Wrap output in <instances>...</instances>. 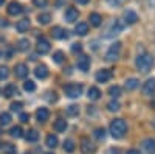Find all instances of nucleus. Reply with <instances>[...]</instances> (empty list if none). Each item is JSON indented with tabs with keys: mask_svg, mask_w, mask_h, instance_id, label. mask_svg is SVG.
Wrapping results in <instances>:
<instances>
[{
	"mask_svg": "<svg viewBox=\"0 0 155 154\" xmlns=\"http://www.w3.org/2000/svg\"><path fill=\"white\" fill-rule=\"evenodd\" d=\"M127 132V125L123 118H115L110 123V134L115 139H123Z\"/></svg>",
	"mask_w": 155,
	"mask_h": 154,
	"instance_id": "nucleus-1",
	"label": "nucleus"
},
{
	"mask_svg": "<svg viewBox=\"0 0 155 154\" xmlns=\"http://www.w3.org/2000/svg\"><path fill=\"white\" fill-rule=\"evenodd\" d=\"M135 66H137V69L141 73H147L150 70V67H152V58H150V55H147V53L138 55L137 61H135Z\"/></svg>",
	"mask_w": 155,
	"mask_h": 154,
	"instance_id": "nucleus-2",
	"label": "nucleus"
},
{
	"mask_svg": "<svg viewBox=\"0 0 155 154\" xmlns=\"http://www.w3.org/2000/svg\"><path fill=\"white\" fill-rule=\"evenodd\" d=\"M64 94L68 98H78L82 95V84H67L64 86Z\"/></svg>",
	"mask_w": 155,
	"mask_h": 154,
	"instance_id": "nucleus-3",
	"label": "nucleus"
},
{
	"mask_svg": "<svg viewBox=\"0 0 155 154\" xmlns=\"http://www.w3.org/2000/svg\"><path fill=\"white\" fill-rule=\"evenodd\" d=\"M124 22H121V20H113L112 23H110V27L107 28V31H106V37H115V36H118L121 31H123V28H124Z\"/></svg>",
	"mask_w": 155,
	"mask_h": 154,
	"instance_id": "nucleus-4",
	"label": "nucleus"
},
{
	"mask_svg": "<svg viewBox=\"0 0 155 154\" xmlns=\"http://www.w3.org/2000/svg\"><path fill=\"white\" fill-rule=\"evenodd\" d=\"M120 53H121V42H115L110 45V48L107 50V53H106V59L109 62H113L120 58Z\"/></svg>",
	"mask_w": 155,
	"mask_h": 154,
	"instance_id": "nucleus-5",
	"label": "nucleus"
},
{
	"mask_svg": "<svg viewBox=\"0 0 155 154\" xmlns=\"http://www.w3.org/2000/svg\"><path fill=\"white\" fill-rule=\"evenodd\" d=\"M79 148H81V152H82V154H93V152L96 151V146L90 142L88 137H82V139H81Z\"/></svg>",
	"mask_w": 155,
	"mask_h": 154,
	"instance_id": "nucleus-6",
	"label": "nucleus"
},
{
	"mask_svg": "<svg viewBox=\"0 0 155 154\" xmlns=\"http://www.w3.org/2000/svg\"><path fill=\"white\" fill-rule=\"evenodd\" d=\"M76 66H78V69H79V70L87 72V70L90 69V56H87V55H79V56L76 58Z\"/></svg>",
	"mask_w": 155,
	"mask_h": 154,
	"instance_id": "nucleus-7",
	"label": "nucleus"
},
{
	"mask_svg": "<svg viewBox=\"0 0 155 154\" xmlns=\"http://www.w3.org/2000/svg\"><path fill=\"white\" fill-rule=\"evenodd\" d=\"M141 151L144 154H155V140L153 139H146L141 142Z\"/></svg>",
	"mask_w": 155,
	"mask_h": 154,
	"instance_id": "nucleus-8",
	"label": "nucleus"
},
{
	"mask_svg": "<svg viewBox=\"0 0 155 154\" xmlns=\"http://www.w3.org/2000/svg\"><path fill=\"white\" fill-rule=\"evenodd\" d=\"M50 48H51V45L45 37H39L37 39V53L39 55H47L50 51Z\"/></svg>",
	"mask_w": 155,
	"mask_h": 154,
	"instance_id": "nucleus-9",
	"label": "nucleus"
},
{
	"mask_svg": "<svg viewBox=\"0 0 155 154\" xmlns=\"http://www.w3.org/2000/svg\"><path fill=\"white\" fill-rule=\"evenodd\" d=\"M78 17H79V11H78L76 8H67L65 9V14H64V19H65L68 23H73L78 20Z\"/></svg>",
	"mask_w": 155,
	"mask_h": 154,
	"instance_id": "nucleus-10",
	"label": "nucleus"
},
{
	"mask_svg": "<svg viewBox=\"0 0 155 154\" xmlns=\"http://www.w3.org/2000/svg\"><path fill=\"white\" fill-rule=\"evenodd\" d=\"M50 34L53 36V39H67L68 37V31H65L62 27H53L50 31Z\"/></svg>",
	"mask_w": 155,
	"mask_h": 154,
	"instance_id": "nucleus-11",
	"label": "nucleus"
},
{
	"mask_svg": "<svg viewBox=\"0 0 155 154\" xmlns=\"http://www.w3.org/2000/svg\"><path fill=\"white\" fill-rule=\"evenodd\" d=\"M112 76H113L112 70L102 69V70H99V72L95 75V78H96V81H98V83H107L109 80H112Z\"/></svg>",
	"mask_w": 155,
	"mask_h": 154,
	"instance_id": "nucleus-12",
	"label": "nucleus"
},
{
	"mask_svg": "<svg viewBox=\"0 0 155 154\" xmlns=\"http://www.w3.org/2000/svg\"><path fill=\"white\" fill-rule=\"evenodd\" d=\"M123 17H124V23L126 25H134L138 20V14H137L134 9H126Z\"/></svg>",
	"mask_w": 155,
	"mask_h": 154,
	"instance_id": "nucleus-13",
	"label": "nucleus"
},
{
	"mask_svg": "<svg viewBox=\"0 0 155 154\" xmlns=\"http://www.w3.org/2000/svg\"><path fill=\"white\" fill-rule=\"evenodd\" d=\"M14 75H16V78H27V75H28V67L25 66V64H17V66L14 67Z\"/></svg>",
	"mask_w": 155,
	"mask_h": 154,
	"instance_id": "nucleus-14",
	"label": "nucleus"
},
{
	"mask_svg": "<svg viewBox=\"0 0 155 154\" xmlns=\"http://www.w3.org/2000/svg\"><path fill=\"white\" fill-rule=\"evenodd\" d=\"M50 117V111L47 108H41V109H37L36 111V118L39 123H45Z\"/></svg>",
	"mask_w": 155,
	"mask_h": 154,
	"instance_id": "nucleus-15",
	"label": "nucleus"
},
{
	"mask_svg": "<svg viewBox=\"0 0 155 154\" xmlns=\"http://www.w3.org/2000/svg\"><path fill=\"white\" fill-rule=\"evenodd\" d=\"M143 94L144 95H153L155 94V80L150 78L143 84Z\"/></svg>",
	"mask_w": 155,
	"mask_h": 154,
	"instance_id": "nucleus-16",
	"label": "nucleus"
},
{
	"mask_svg": "<svg viewBox=\"0 0 155 154\" xmlns=\"http://www.w3.org/2000/svg\"><path fill=\"white\" fill-rule=\"evenodd\" d=\"M22 11H23V8H22V5L17 3V2H11V3L8 5V14H9V16H19Z\"/></svg>",
	"mask_w": 155,
	"mask_h": 154,
	"instance_id": "nucleus-17",
	"label": "nucleus"
},
{
	"mask_svg": "<svg viewBox=\"0 0 155 154\" xmlns=\"http://www.w3.org/2000/svg\"><path fill=\"white\" fill-rule=\"evenodd\" d=\"M28 28H30V19H28V17H25V19H22V20H19V22L16 23V30H17L19 33L28 31Z\"/></svg>",
	"mask_w": 155,
	"mask_h": 154,
	"instance_id": "nucleus-18",
	"label": "nucleus"
},
{
	"mask_svg": "<svg viewBox=\"0 0 155 154\" xmlns=\"http://www.w3.org/2000/svg\"><path fill=\"white\" fill-rule=\"evenodd\" d=\"M34 75L37 76L39 80H45L47 76H48V69H47V66H44V64L37 66V67H36V70H34Z\"/></svg>",
	"mask_w": 155,
	"mask_h": 154,
	"instance_id": "nucleus-19",
	"label": "nucleus"
},
{
	"mask_svg": "<svg viewBox=\"0 0 155 154\" xmlns=\"http://www.w3.org/2000/svg\"><path fill=\"white\" fill-rule=\"evenodd\" d=\"M74 33L78 36H85L88 33V25L85 22H79V23H76V27H74Z\"/></svg>",
	"mask_w": 155,
	"mask_h": 154,
	"instance_id": "nucleus-20",
	"label": "nucleus"
},
{
	"mask_svg": "<svg viewBox=\"0 0 155 154\" xmlns=\"http://www.w3.org/2000/svg\"><path fill=\"white\" fill-rule=\"evenodd\" d=\"M19 94V91H17V87L14 86V84H8L5 89H3V95L6 97V98H11V97H14V95H17Z\"/></svg>",
	"mask_w": 155,
	"mask_h": 154,
	"instance_id": "nucleus-21",
	"label": "nucleus"
},
{
	"mask_svg": "<svg viewBox=\"0 0 155 154\" xmlns=\"http://www.w3.org/2000/svg\"><path fill=\"white\" fill-rule=\"evenodd\" d=\"M53 128H54L56 132H65V129H67V121L64 120V118H58V120L54 121Z\"/></svg>",
	"mask_w": 155,
	"mask_h": 154,
	"instance_id": "nucleus-22",
	"label": "nucleus"
},
{
	"mask_svg": "<svg viewBox=\"0 0 155 154\" xmlns=\"http://www.w3.org/2000/svg\"><path fill=\"white\" fill-rule=\"evenodd\" d=\"M0 151H2L3 154H16L17 148H16V145H12V143H2Z\"/></svg>",
	"mask_w": 155,
	"mask_h": 154,
	"instance_id": "nucleus-23",
	"label": "nucleus"
},
{
	"mask_svg": "<svg viewBox=\"0 0 155 154\" xmlns=\"http://www.w3.org/2000/svg\"><path fill=\"white\" fill-rule=\"evenodd\" d=\"M87 97H88V100L96 101V100H99V98H101V91H99L98 87H90V89H88Z\"/></svg>",
	"mask_w": 155,
	"mask_h": 154,
	"instance_id": "nucleus-24",
	"label": "nucleus"
},
{
	"mask_svg": "<svg viewBox=\"0 0 155 154\" xmlns=\"http://www.w3.org/2000/svg\"><path fill=\"white\" fill-rule=\"evenodd\" d=\"M88 20H90V23H92L93 27H99V25L102 23V17H101V14H98V12H92L90 17H88Z\"/></svg>",
	"mask_w": 155,
	"mask_h": 154,
	"instance_id": "nucleus-25",
	"label": "nucleus"
},
{
	"mask_svg": "<svg viewBox=\"0 0 155 154\" xmlns=\"http://www.w3.org/2000/svg\"><path fill=\"white\" fill-rule=\"evenodd\" d=\"M45 143H47V146H48V148H56V146H58V143H59V140H58V137H56V135L48 134V135H47V139H45Z\"/></svg>",
	"mask_w": 155,
	"mask_h": 154,
	"instance_id": "nucleus-26",
	"label": "nucleus"
},
{
	"mask_svg": "<svg viewBox=\"0 0 155 154\" xmlns=\"http://www.w3.org/2000/svg\"><path fill=\"white\" fill-rule=\"evenodd\" d=\"M50 20H51V14H50V12H42V14L37 16V22L41 25H48Z\"/></svg>",
	"mask_w": 155,
	"mask_h": 154,
	"instance_id": "nucleus-27",
	"label": "nucleus"
},
{
	"mask_svg": "<svg viewBox=\"0 0 155 154\" xmlns=\"http://www.w3.org/2000/svg\"><path fill=\"white\" fill-rule=\"evenodd\" d=\"M9 135L14 137V139H20L23 135V129H22L20 126H12L11 129H9Z\"/></svg>",
	"mask_w": 155,
	"mask_h": 154,
	"instance_id": "nucleus-28",
	"label": "nucleus"
},
{
	"mask_svg": "<svg viewBox=\"0 0 155 154\" xmlns=\"http://www.w3.org/2000/svg\"><path fill=\"white\" fill-rule=\"evenodd\" d=\"M138 80L137 78H129L127 81H126V84H124V87L127 89V91H134V89H137L138 87Z\"/></svg>",
	"mask_w": 155,
	"mask_h": 154,
	"instance_id": "nucleus-29",
	"label": "nucleus"
},
{
	"mask_svg": "<svg viewBox=\"0 0 155 154\" xmlns=\"http://www.w3.org/2000/svg\"><path fill=\"white\" fill-rule=\"evenodd\" d=\"M25 139H27L28 142H36V140L39 139V132L36 129H30L27 134H25Z\"/></svg>",
	"mask_w": 155,
	"mask_h": 154,
	"instance_id": "nucleus-30",
	"label": "nucleus"
},
{
	"mask_svg": "<svg viewBox=\"0 0 155 154\" xmlns=\"http://www.w3.org/2000/svg\"><path fill=\"white\" fill-rule=\"evenodd\" d=\"M17 48H19L20 51H28V50H30V41H28V39H20V41L17 42Z\"/></svg>",
	"mask_w": 155,
	"mask_h": 154,
	"instance_id": "nucleus-31",
	"label": "nucleus"
},
{
	"mask_svg": "<svg viewBox=\"0 0 155 154\" xmlns=\"http://www.w3.org/2000/svg\"><path fill=\"white\" fill-rule=\"evenodd\" d=\"M109 95H110L112 98H118V97L121 95V87H120V86H112V87L109 89Z\"/></svg>",
	"mask_w": 155,
	"mask_h": 154,
	"instance_id": "nucleus-32",
	"label": "nucleus"
},
{
	"mask_svg": "<svg viewBox=\"0 0 155 154\" xmlns=\"http://www.w3.org/2000/svg\"><path fill=\"white\" fill-rule=\"evenodd\" d=\"M120 108H121V104L116 100H112V101H109L107 103V109L110 111V112H116V111H120Z\"/></svg>",
	"mask_w": 155,
	"mask_h": 154,
	"instance_id": "nucleus-33",
	"label": "nucleus"
},
{
	"mask_svg": "<svg viewBox=\"0 0 155 154\" xmlns=\"http://www.w3.org/2000/svg\"><path fill=\"white\" fill-rule=\"evenodd\" d=\"M9 123H11V115H9L8 112H2V114H0V125L6 126V125H9Z\"/></svg>",
	"mask_w": 155,
	"mask_h": 154,
	"instance_id": "nucleus-34",
	"label": "nucleus"
},
{
	"mask_svg": "<svg viewBox=\"0 0 155 154\" xmlns=\"http://www.w3.org/2000/svg\"><path fill=\"white\" fill-rule=\"evenodd\" d=\"M67 114L70 115V117H76V115H79V108H78V104H70L67 108Z\"/></svg>",
	"mask_w": 155,
	"mask_h": 154,
	"instance_id": "nucleus-35",
	"label": "nucleus"
},
{
	"mask_svg": "<svg viewBox=\"0 0 155 154\" xmlns=\"http://www.w3.org/2000/svg\"><path fill=\"white\" fill-rule=\"evenodd\" d=\"M23 89L27 92H34L36 91V84H34V81H31V80H27L23 83Z\"/></svg>",
	"mask_w": 155,
	"mask_h": 154,
	"instance_id": "nucleus-36",
	"label": "nucleus"
},
{
	"mask_svg": "<svg viewBox=\"0 0 155 154\" xmlns=\"http://www.w3.org/2000/svg\"><path fill=\"white\" fill-rule=\"evenodd\" d=\"M95 137L98 139V140H104L106 139V129L104 128H98V129H95Z\"/></svg>",
	"mask_w": 155,
	"mask_h": 154,
	"instance_id": "nucleus-37",
	"label": "nucleus"
},
{
	"mask_svg": "<svg viewBox=\"0 0 155 154\" xmlns=\"http://www.w3.org/2000/svg\"><path fill=\"white\" fill-rule=\"evenodd\" d=\"M64 151H67V152H73L74 151L73 140H65V142H64Z\"/></svg>",
	"mask_w": 155,
	"mask_h": 154,
	"instance_id": "nucleus-38",
	"label": "nucleus"
},
{
	"mask_svg": "<svg viewBox=\"0 0 155 154\" xmlns=\"http://www.w3.org/2000/svg\"><path fill=\"white\" fill-rule=\"evenodd\" d=\"M8 76H9V69L6 66H0V81L6 80Z\"/></svg>",
	"mask_w": 155,
	"mask_h": 154,
	"instance_id": "nucleus-39",
	"label": "nucleus"
},
{
	"mask_svg": "<svg viewBox=\"0 0 155 154\" xmlns=\"http://www.w3.org/2000/svg\"><path fill=\"white\" fill-rule=\"evenodd\" d=\"M53 61L56 62V64H62L64 62V51H56V53L53 55Z\"/></svg>",
	"mask_w": 155,
	"mask_h": 154,
	"instance_id": "nucleus-40",
	"label": "nucleus"
},
{
	"mask_svg": "<svg viewBox=\"0 0 155 154\" xmlns=\"http://www.w3.org/2000/svg\"><path fill=\"white\" fill-rule=\"evenodd\" d=\"M23 108V103L22 101H14V103H11V111L12 112H20Z\"/></svg>",
	"mask_w": 155,
	"mask_h": 154,
	"instance_id": "nucleus-41",
	"label": "nucleus"
},
{
	"mask_svg": "<svg viewBox=\"0 0 155 154\" xmlns=\"http://www.w3.org/2000/svg\"><path fill=\"white\" fill-rule=\"evenodd\" d=\"M20 121L22 123H28V120H30V114H27V112H20Z\"/></svg>",
	"mask_w": 155,
	"mask_h": 154,
	"instance_id": "nucleus-42",
	"label": "nucleus"
},
{
	"mask_svg": "<svg viewBox=\"0 0 155 154\" xmlns=\"http://www.w3.org/2000/svg\"><path fill=\"white\" fill-rule=\"evenodd\" d=\"M81 50H82V44H79V42L71 45V51H73V53H79Z\"/></svg>",
	"mask_w": 155,
	"mask_h": 154,
	"instance_id": "nucleus-43",
	"label": "nucleus"
},
{
	"mask_svg": "<svg viewBox=\"0 0 155 154\" xmlns=\"http://www.w3.org/2000/svg\"><path fill=\"white\" fill-rule=\"evenodd\" d=\"M47 95H48V97H47V100H48L50 103H54V101H58V97H56V94H54V92H48Z\"/></svg>",
	"mask_w": 155,
	"mask_h": 154,
	"instance_id": "nucleus-44",
	"label": "nucleus"
},
{
	"mask_svg": "<svg viewBox=\"0 0 155 154\" xmlns=\"http://www.w3.org/2000/svg\"><path fill=\"white\" fill-rule=\"evenodd\" d=\"M107 2H109L112 6H120V5L124 3V0H107Z\"/></svg>",
	"mask_w": 155,
	"mask_h": 154,
	"instance_id": "nucleus-45",
	"label": "nucleus"
},
{
	"mask_svg": "<svg viewBox=\"0 0 155 154\" xmlns=\"http://www.w3.org/2000/svg\"><path fill=\"white\" fill-rule=\"evenodd\" d=\"M34 5L42 8V6H47V0H34Z\"/></svg>",
	"mask_w": 155,
	"mask_h": 154,
	"instance_id": "nucleus-46",
	"label": "nucleus"
},
{
	"mask_svg": "<svg viewBox=\"0 0 155 154\" xmlns=\"http://www.w3.org/2000/svg\"><path fill=\"white\" fill-rule=\"evenodd\" d=\"M107 154H121V151H120L118 148H110V149L107 151Z\"/></svg>",
	"mask_w": 155,
	"mask_h": 154,
	"instance_id": "nucleus-47",
	"label": "nucleus"
},
{
	"mask_svg": "<svg viewBox=\"0 0 155 154\" xmlns=\"http://www.w3.org/2000/svg\"><path fill=\"white\" fill-rule=\"evenodd\" d=\"M126 154H141V152H140L138 149H129V151H127Z\"/></svg>",
	"mask_w": 155,
	"mask_h": 154,
	"instance_id": "nucleus-48",
	"label": "nucleus"
},
{
	"mask_svg": "<svg viewBox=\"0 0 155 154\" xmlns=\"http://www.w3.org/2000/svg\"><path fill=\"white\" fill-rule=\"evenodd\" d=\"M76 2L79 3V5H87V3L90 2V0H76Z\"/></svg>",
	"mask_w": 155,
	"mask_h": 154,
	"instance_id": "nucleus-49",
	"label": "nucleus"
},
{
	"mask_svg": "<svg viewBox=\"0 0 155 154\" xmlns=\"http://www.w3.org/2000/svg\"><path fill=\"white\" fill-rule=\"evenodd\" d=\"M5 3V0H0V5H3Z\"/></svg>",
	"mask_w": 155,
	"mask_h": 154,
	"instance_id": "nucleus-50",
	"label": "nucleus"
},
{
	"mask_svg": "<svg viewBox=\"0 0 155 154\" xmlns=\"http://www.w3.org/2000/svg\"><path fill=\"white\" fill-rule=\"evenodd\" d=\"M45 154H53V152H45Z\"/></svg>",
	"mask_w": 155,
	"mask_h": 154,
	"instance_id": "nucleus-51",
	"label": "nucleus"
},
{
	"mask_svg": "<svg viewBox=\"0 0 155 154\" xmlns=\"http://www.w3.org/2000/svg\"><path fill=\"white\" fill-rule=\"evenodd\" d=\"M0 58H2V51H0Z\"/></svg>",
	"mask_w": 155,
	"mask_h": 154,
	"instance_id": "nucleus-52",
	"label": "nucleus"
},
{
	"mask_svg": "<svg viewBox=\"0 0 155 154\" xmlns=\"http://www.w3.org/2000/svg\"><path fill=\"white\" fill-rule=\"evenodd\" d=\"M25 154H30V152H25Z\"/></svg>",
	"mask_w": 155,
	"mask_h": 154,
	"instance_id": "nucleus-53",
	"label": "nucleus"
}]
</instances>
